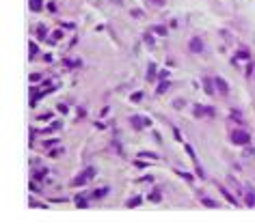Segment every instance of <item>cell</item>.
I'll list each match as a JSON object with an SVG mask.
<instances>
[{
    "label": "cell",
    "mask_w": 255,
    "mask_h": 224,
    "mask_svg": "<svg viewBox=\"0 0 255 224\" xmlns=\"http://www.w3.org/2000/svg\"><path fill=\"white\" fill-rule=\"evenodd\" d=\"M91 177H95V168H93V166H89V168L85 170V173H80L78 177H74V181H71V185H74V187H80V185H85V183L89 181Z\"/></svg>",
    "instance_id": "obj_1"
},
{
    "label": "cell",
    "mask_w": 255,
    "mask_h": 224,
    "mask_svg": "<svg viewBox=\"0 0 255 224\" xmlns=\"http://www.w3.org/2000/svg\"><path fill=\"white\" fill-rule=\"evenodd\" d=\"M231 142H234V145H249L251 136H249V131L236 129V131H231Z\"/></svg>",
    "instance_id": "obj_2"
},
{
    "label": "cell",
    "mask_w": 255,
    "mask_h": 224,
    "mask_svg": "<svg viewBox=\"0 0 255 224\" xmlns=\"http://www.w3.org/2000/svg\"><path fill=\"white\" fill-rule=\"evenodd\" d=\"M188 50L193 52V54H201V52H203V41L199 37H193L190 43H188Z\"/></svg>",
    "instance_id": "obj_3"
},
{
    "label": "cell",
    "mask_w": 255,
    "mask_h": 224,
    "mask_svg": "<svg viewBox=\"0 0 255 224\" xmlns=\"http://www.w3.org/2000/svg\"><path fill=\"white\" fill-rule=\"evenodd\" d=\"M130 123L134 125V129H143V127H149V125H151L149 119H139V116H132Z\"/></svg>",
    "instance_id": "obj_4"
},
{
    "label": "cell",
    "mask_w": 255,
    "mask_h": 224,
    "mask_svg": "<svg viewBox=\"0 0 255 224\" xmlns=\"http://www.w3.org/2000/svg\"><path fill=\"white\" fill-rule=\"evenodd\" d=\"M214 84H216V88H218V93H221V95L229 93V86H227V82H225L223 78H214Z\"/></svg>",
    "instance_id": "obj_5"
},
{
    "label": "cell",
    "mask_w": 255,
    "mask_h": 224,
    "mask_svg": "<svg viewBox=\"0 0 255 224\" xmlns=\"http://www.w3.org/2000/svg\"><path fill=\"white\" fill-rule=\"evenodd\" d=\"M244 203H247L249 207H253V205H255V192H253V187H249L247 194H244Z\"/></svg>",
    "instance_id": "obj_6"
},
{
    "label": "cell",
    "mask_w": 255,
    "mask_h": 224,
    "mask_svg": "<svg viewBox=\"0 0 255 224\" xmlns=\"http://www.w3.org/2000/svg\"><path fill=\"white\" fill-rule=\"evenodd\" d=\"M106 194H108V187H102V190H95L93 194H91V198L95 200V198H102V196H106Z\"/></svg>",
    "instance_id": "obj_7"
},
{
    "label": "cell",
    "mask_w": 255,
    "mask_h": 224,
    "mask_svg": "<svg viewBox=\"0 0 255 224\" xmlns=\"http://www.w3.org/2000/svg\"><path fill=\"white\" fill-rule=\"evenodd\" d=\"M218 190H221V194H223V196H225V198L229 200V203H234V205H236V198H234V194H229V192H227L223 185H218Z\"/></svg>",
    "instance_id": "obj_8"
},
{
    "label": "cell",
    "mask_w": 255,
    "mask_h": 224,
    "mask_svg": "<svg viewBox=\"0 0 255 224\" xmlns=\"http://www.w3.org/2000/svg\"><path fill=\"white\" fill-rule=\"evenodd\" d=\"M153 78H156V65H153V62H149V67H147V80L151 82Z\"/></svg>",
    "instance_id": "obj_9"
},
{
    "label": "cell",
    "mask_w": 255,
    "mask_h": 224,
    "mask_svg": "<svg viewBox=\"0 0 255 224\" xmlns=\"http://www.w3.org/2000/svg\"><path fill=\"white\" fill-rule=\"evenodd\" d=\"M43 0H30V11H41Z\"/></svg>",
    "instance_id": "obj_10"
},
{
    "label": "cell",
    "mask_w": 255,
    "mask_h": 224,
    "mask_svg": "<svg viewBox=\"0 0 255 224\" xmlns=\"http://www.w3.org/2000/svg\"><path fill=\"white\" fill-rule=\"evenodd\" d=\"M37 37H39V39H45V37H48V28H45V26H39V28H37Z\"/></svg>",
    "instance_id": "obj_11"
},
{
    "label": "cell",
    "mask_w": 255,
    "mask_h": 224,
    "mask_svg": "<svg viewBox=\"0 0 255 224\" xmlns=\"http://www.w3.org/2000/svg\"><path fill=\"white\" fill-rule=\"evenodd\" d=\"M249 56H251V54H249V50H247V48H240V50H238V58L249 60Z\"/></svg>",
    "instance_id": "obj_12"
},
{
    "label": "cell",
    "mask_w": 255,
    "mask_h": 224,
    "mask_svg": "<svg viewBox=\"0 0 255 224\" xmlns=\"http://www.w3.org/2000/svg\"><path fill=\"white\" fill-rule=\"evenodd\" d=\"M153 32L160 35V37H165V35H167V26H153Z\"/></svg>",
    "instance_id": "obj_13"
},
{
    "label": "cell",
    "mask_w": 255,
    "mask_h": 224,
    "mask_svg": "<svg viewBox=\"0 0 255 224\" xmlns=\"http://www.w3.org/2000/svg\"><path fill=\"white\" fill-rule=\"evenodd\" d=\"M205 93H208V95L214 93V86H212V80H210V78H205Z\"/></svg>",
    "instance_id": "obj_14"
},
{
    "label": "cell",
    "mask_w": 255,
    "mask_h": 224,
    "mask_svg": "<svg viewBox=\"0 0 255 224\" xmlns=\"http://www.w3.org/2000/svg\"><path fill=\"white\" fill-rule=\"evenodd\" d=\"M141 203H143V198H141V196H136V198H132L130 203H128V207H130V209H132V207H139Z\"/></svg>",
    "instance_id": "obj_15"
},
{
    "label": "cell",
    "mask_w": 255,
    "mask_h": 224,
    "mask_svg": "<svg viewBox=\"0 0 255 224\" xmlns=\"http://www.w3.org/2000/svg\"><path fill=\"white\" fill-rule=\"evenodd\" d=\"M195 116H205V106H195Z\"/></svg>",
    "instance_id": "obj_16"
},
{
    "label": "cell",
    "mask_w": 255,
    "mask_h": 224,
    "mask_svg": "<svg viewBox=\"0 0 255 224\" xmlns=\"http://www.w3.org/2000/svg\"><path fill=\"white\" fill-rule=\"evenodd\" d=\"M139 157H147V159H158V155H156V153H149V151H147V153H145V151H141V153H139Z\"/></svg>",
    "instance_id": "obj_17"
},
{
    "label": "cell",
    "mask_w": 255,
    "mask_h": 224,
    "mask_svg": "<svg viewBox=\"0 0 255 224\" xmlns=\"http://www.w3.org/2000/svg\"><path fill=\"white\" fill-rule=\"evenodd\" d=\"M167 88H169V82H162V84H160V86L156 88V93H158V95H162V93L167 91Z\"/></svg>",
    "instance_id": "obj_18"
},
{
    "label": "cell",
    "mask_w": 255,
    "mask_h": 224,
    "mask_svg": "<svg viewBox=\"0 0 255 224\" xmlns=\"http://www.w3.org/2000/svg\"><path fill=\"white\" fill-rule=\"evenodd\" d=\"M149 200H151V203H158V200H160V192H158V190L151 192V194H149Z\"/></svg>",
    "instance_id": "obj_19"
},
{
    "label": "cell",
    "mask_w": 255,
    "mask_h": 224,
    "mask_svg": "<svg viewBox=\"0 0 255 224\" xmlns=\"http://www.w3.org/2000/svg\"><path fill=\"white\" fill-rule=\"evenodd\" d=\"M145 43H147V46H153V37H151V32H145Z\"/></svg>",
    "instance_id": "obj_20"
},
{
    "label": "cell",
    "mask_w": 255,
    "mask_h": 224,
    "mask_svg": "<svg viewBox=\"0 0 255 224\" xmlns=\"http://www.w3.org/2000/svg\"><path fill=\"white\" fill-rule=\"evenodd\" d=\"M141 99H143V93H141V91H136V93L132 95V101H134V104H139Z\"/></svg>",
    "instance_id": "obj_21"
},
{
    "label": "cell",
    "mask_w": 255,
    "mask_h": 224,
    "mask_svg": "<svg viewBox=\"0 0 255 224\" xmlns=\"http://www.w3.org/2000/svg\"><path fill=\"white\" fill-rule=\"evenodd\" d=\"M203 200V205H205V207H216V203L212 200V198H201Z\"/></svg>",
    "instance_id": "obj_22"
},
{
    "label": "cell",
    "mask_w": 255,
    "mask_h": 224,
    "mask_svg": "<svg viewBox=\"0 0 255 224\" xmlns=\"http://www.w3.org/2000/svg\"><path fill=\"white\" fill-rule=\"evenodd\" d=\"M214 114H216V110L210 108V106H205V116H214Z\"/></svg>",
    "instance_id": "obj_23"
},
{
    "label": "cell",
    "mask_w": 255,
    "mask_h": 224,
    "mask_svg": "<svg viewBox=\"0 0 255 224\" xmlns=\"http://www.w3.org/2000/svg\"><path fill=\"white\" fill-rule=\"evenodd\" d=\"M35 56H37V46L30 43V58H35Z\"/></svg>",
    "instance_id": "obj_24"
},
{
    "label": "cell",
    "mask_w": 255,
    "mask_h": 224,
    "mask_svg": "<svg viewBox=\"0 0 255 224\" xmlns=\"http://www.w3.org/2000/svg\"><path fill=\"white\" fill-rule=\"evenodd\" d=\"M177 175H179L182 179H186V181H193V177H190L188 173H179V170H177Z\"/></svg>",
    "instance_id": "obj_25"
},
{
    "label": "cell",
    "mask_w": 255,
    "mask_h": 224,
    "mask_svg": "<svg viewBox=\"0 0 255 224\" xmlns=\"http://www.w3.org/2000/svg\"><path fill=\"white\" fill-rule=\"evenodd\" d=\"M231 116H234V119H236V121H242V114H240L238 110H234V112H231Z\"/></svg>",
    "instance_id": "obj_26"
},
{
    "label": "cell",
    "mask_w": 255,
    "mask_h": 224,
    "mask_svg": "<svg viewBox=\"0 0 255 224\" xmlns=\"http://www.w3.org/2000/svg\"><path fill=\"white\" fill-rule=\"evenodd\" d=\"M39 80H41V73H33L30 76V82H39Z\"/></svg>",
    "instance_id": "obj_27"
},
{
    "label": "cell",
    "mask_w": 255,
    "mask_h": 224,
    "mask_svg": "<svg viewBox=\"0 0 255 224\" xmlns=\"http://www.w3.org/2000/svg\"><path fill=\"white\" fill-rule=\"evenodd\" d=\"M149 2H151V4H156V7H162V4L167 2V0H149Z\"/></svg>",
    "instance_id": "obj_28"
},
{
    "label": "cell",
    "mask_w": 255,
    "mask_h": 224,
    "mask_svg": "<svg viewBox=\"0 0 255 224\" xmlns=\"http://www.w3.org/2000/svg\"><path fill=\"white\" fill-rule=\"evenodd\" d=\"M61 37H63V32H61V30H56V32H54V37H52V41H59Z\"/></svg>",
    "instance_id": "obj_29"
},
{
    "label": "cell",
    "mask_w": 255,
    "mask_h": 224,
    "mask_svg": "<svg viewBox=\"0 0 255 224\" xmlns=\"http://www.w3.org/2000/svg\"><path fill=\"white\" fill-rule=\"evenodd\" d=\"M134 166H136V168H145L147 164H145V162H141V159H136V162H134Z\"/></svg>",
    "instance_id": "obj_30"
}]
</instances>
